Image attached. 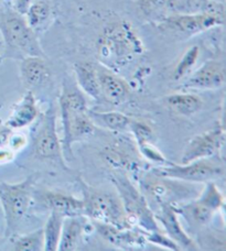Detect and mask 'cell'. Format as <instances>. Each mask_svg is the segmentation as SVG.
Instances as JSON below:
<instances>
[{
  "label": "cell",
  "instance_id": "1",
  "mask_svg": "<svg viewBox=\"0 0 226 251\" xmlns=\"http://www.w3.org/2000/svg\"><path fill=\"white\" fill-rule=\"evenodd\" d=\"M99 64L114 72H119L141 56L143 43L132 24L114 21L103 29L97 40Z\"/></svg>",
  "mask_w": 226,
  "mask_h": 251
},
{
  "label": "cell",
  "instance_id": "2",
  "mask_svg": "<svg viewBox=\"0 0 226 251\" xmlns=\"http://www.w3.org/2000/svg\"><path fill=\"white\" fill-rule=\"evenodd\" d=\"M63 128L61 139L62 150L65 160L73 159L72 147L93 134L95 125L88 116L87 100L79 87L64 80L58 100Z\"/></svg>",
  "mask_w": 226,
  "mask_h": 251
},
{
  "label": "cell",
  "instance_id": "3",
  "mask_svg": "<svg viewBox=\"0 0 226 251\" xmlns=\"http://www.w3.org/2000/svg\"><path fill=\"white\" fill-rule=\"evenodd\" d=\"M0 34L9 53L16 56H44L37 31L12 7L0 10Z\"/></svg>",
  "mask_w": 226,
  "mask_h": 251
},
{
  "label": "cell",
  "instance_id": "4",
  "mask_svg": "<svg viewBox=\"0 0 226 251\" xmlns=\"http://www.w3.org/2000/svg\"><path fill=\"white\" fill-rule=\"evenodd\" d=\"M139 188L153 213L165 204L177 205L192 201L201 192L200 188L196 186V183L160 176L151 171L140 176Z\"/></svg>",
  "mask_w": 226,
  "mask_h": 251
},
{
  "label": "cell",
  "instance_id": "5",
  "mask_svg": "<svg viewBox=\"0 0 226 251\" xmlns=\"http://www.w3.org/2000/svg\"><path fill=\"white\" fill-rule=\"evenodd\" d=\"M111 181L118 193L130 226L140 228L147 232L161 230L146 197L130 180L127 173L114 170L111 174Z\"/></svg>",
  "mask_w": 226,
  "mask_h": 251
},
{
  "label": "cell",
  "instance_id": "6",
  "mask_svg": "<svg viewBox=\"0 0 226 251\" xmlns=\"http://www.w3.org/2000/svg\"><path fill=\"white\" fill-rule=\"evenodd\" d=\"M37 174H31L18 183L0 182V206H1L6 230L4 236L10 238L19 228L33 200Z\"/></svg>",
  "mask_w": 226,
  "mask_h": 251
},
{
  "label": "cell",
  "instance_id": "7",
  "mask_svg": "<svg viewBox=\"0 0 226 251\" xmlns=\"http://www.w3.org/2000/svg\"><path fill=\"white\" fill-rule=\"evenodd\" d=\"M80 184L83 193L85 217L119 228L132 227L118 194L89 186L83 180H80Z\"/></svg>",
  "mask_w": 226,
  "mask_h": 251
},
{
  "label": "cell",
  "instance_id": "8",
  "mask_svg": "<svg viewBox=\"0 0 226 251\" xmlns=\"http://www.w3.org/2000/svg\"><path fill=\"white\" fill-rule=\"evenodd\" d=\"M38 126L33 134V153L38 159L53 163L64 170L66 160L62 150L61 139L58 137L56 129V109L54 106L38 118Z\"/></svg>",
  "mask_w": 226,
  "mask_h": 251
},
{
  "label": "cell",
  "instance_id": "9",
  "mask_svg": "<svg viewBox=\"0 0 226 251\" xmlns=\"http://www.w3.org/2000/svg\"><path fill=\"white\" fill-rule=\"evenodd\" d=\"M151 172L160 176L200 184L223 177L225 170L223 164L210 159H201L181 164L170 162L167 165L153 168Z\"/></svg>",
  "mask_w": 226,
  "mask_h": 251
},
{
  "label": "cell",
  "instance_id": "10",
  "mask_svg": "<svg viewBox=\"0 0 226 251\" xmlns=\"http://www.w3.org/2000/svg\"><path fill=\"white\" fill-rule=\"evenodd\" d=\"M159 25L175 33L194 35L223 25L224 17L206 11L187 15H169Z\"/></svg>",
  "mask_w": 226,
  "mask_h": 251
},
{
  "label": "cell",
  "instance_id": "11",
  "mask_svg": "<svg viewBox=\"0 0 226 251\" xmlns=\"http://www.w3.org/2000/svg\"><path fill=\"white\" fill-rule=\"evenodd\" d=\"M225 142V130L216 125L207 131L197 134L188 142L182 153L181 163H189L201 159H211L222 150Z\"/></svg>",
  "mask_w": 226,
  "mask_h": 251
},
{
  "label": "cell",
  "instance_id": "12",
  "mask_svg": "<svg viewBox=\"0 0 226 251\" xmlns=\"http://www.w3.org/2000/svg\"><path fill=\"white\" fill-rule=\"evenodd\" d=\"M226 80L225 66L223 62L209 60L190 73L182 84L183 89L212 91L224 86Z\"/></svg>",
  "mask_w": 226,
  "mask_h": 251
},
{
  "label": "cell",
  "instance_id": "13",
  "mask_svg": "<svg viewBox=\"0 0 226 251\" xmlns=\"http://www.w3.org/2000/svg\"><path fill=\"white\" fill-rule=\"evenodd\" d=\"M99 235L108 243L121 249H142L149 244L146 231L140 228H119L108 224L93 222Z\"/></svg>",
  "mask_w": 226,
  "mask_h": 251
},
{
  "label": "cell",
  "instance_id": "14",
  "mask_svg": "<svg viewBox=\"0 0 226 251\" xmlns=\"http://www.w3.org/2000/svg\"><path fill=\"white\" fill-rule=\"evenodd\" d=\"M157 222L164 227V232L177 244L181 250H198V244L185 232L179 219L177 206L165 204L155 212Z\"/></svg>",
  "mask_w": 226,
  "mask_h": 251
},
{
  "label": "cell",
  "instance_id": "15",
  "mask_svg": "<svg viewBox=\"0 0 226 251\" xmlns=\"http://www.w3.org/2000/svg\"><path fill=\"white\" fill-rule=\"evenodd\" d=\"M33 200L50 212L60 214L63 217L84 216L83 200L63 192L33 191Z\"/></svg>",
  "mask_w": 226,
  "mask_h": 251
},
{
  "label": "cell",
  "instance_id": "16",
  "mask_svg": "<svg viewBox=\"0 0 226 251\" xmlns=\"http://www.w3.org/2000/svg\"><path fill=\"white\" fill-rule=\"evenodd\" d=\"M101 96L112 105H121L129 100L132 88L126 80L103 65H96Z\"/></svg>",
  "mask_w": 226,
  "mask_h": 251
},
{
  "label": "cell",
  "instance_id": "17",
  "mask_svg": "<svg viewBox=\"0 0 226 251\" xmlns=\"http://www.w3.org/2000/svg\"><path fill=\"white\" fill-rule=\"evenodd\" d=\"M40 110L33 91L27 89L21 100L13 105L12 110L7 118L4 126L12 130H20L28 127L38 120Z\"/></svg>",
  "mask_w": 226,
  "mask_h": 251
},
{
  "label": "cell",
  "instance_id": "18",
  "mask_svg": "<svg viewBox=\"0 0 226 251\" xmlns=\"http://www.w3.org/2000/svg\"><path fill=\"white\" fill-rule=\"evenodd\" d=\"M20 77L27 89L33 91L48 82L51 71L44 56H25L20 62Z\"/></svg>",
  "mask_w": 226,
  "mask_h": 251
},
{
  "label": "cell",
  "instance_id": "19",
  "mask_svg": "<svg viewBox=\"0 0 226 251\" xmlns=\"http://www.w3.org/2000/svg\"><path fill=\"white\" fill-rule=\"evenodd\" d=\"M73 70L76 85L81 92L95 100H101V88H99L96 65L90 62L81 61L75 63Z\"/></svg>",
  "mask_w": 226,
  "mask_h": 251
},
{
  "label": "cell",
  "instance_id": "20",
  "mask_svg": "<svg viewBox=\"0 0 226 251\" xmlns=\"http://www.w3.org/2000/svg\"><path fill=\"white\" fill-rule=\"evenodd\" d=\"M83 217L84 216H72L64 217V219H63L58 250L73 251L78 248L85 231Z\"/></svg>",
  "mask_w": 226,
  "mask_h": 251
},
{
  "label": "cell",
  "instance_id": "21",
  "mask_svg": "<svg viewBox=\"0 0 226 251\" xmlns=\"http://www.w3.org/2000/svg\"><path fill=\"white\" fill-rule=\"evenodd\" d=\"M166 105L174 114L183 117H191L202 109L203 101L196 94L178 93L167 97Z\"/></svg>",
  "mask_w": 226,
  "mask_h": 251
},
{
  "label": "cell",
  "instance_id": "22",
  "mask_svg": "<svg viewBox=\"0 0 226 251\" xmlns=\"http://www.w3.org/2000/svg\"><path fill=\"white\" fill-rule=\"evenodd\" d=\"M88 116L95 127L114 132L128 131L132 122V118L119 111H92L88 109Z\"/></svg>",
  "mask_w": 226,
  "mask_h": 251
},
{
  "label": "cell",
  "instance_id": "23",
  "mask_svg": "<svg viewBox=\"0 0 226 251\" xmlns=\"http://www.w3.org/2000/svg\"><path fill=\"white\" fill-rule=\"evenodd\" d=\"M63 219H64V217L62 215L50 212V216L48 217L45 226L43 227L44 251H58Z\"/></svg>",
  "mask_w": 226,
  "mask_h": 251
},
{
  "label": "cell",
  "instance_id": "24",
  "mask_svg": "<svg viewBox=\"0 0 226 251\" xmlns=\"http://www.w3.org/2000/svg\"><path fill=\"white\" fill-rule=\"evenodd\" d=\"M25 18L28 25L34 31H38L47 24L51 16V2L32 1L25 12Z\"/></svg>",
  "mask_w": 226,
  "mask_h": 251
},
{
  "label": "cell",
  "instance_id": "25",
  "mask_svg": "<svg viewBox=\"0 0 226 251\" xmlns=\"http://www.w3.org/2000/svg\"><path fill=\"white\" fill-rule=\"evenodd\" d=\"M137 3L142 15L151 21L160 24L169 16L168 0H137Z\"/></svg>",
  "mask_w": 226,
  "mask_h": 251
},
{
  "label": "cell",
  "instance_id": "26",
  "mask_svg": "<svg viewBox=\"0 0 226 251\" xmlns=\"http://www.w3.org/2000/svg\"><path fill=\"white\" fill-rule=\"evenodd\" d=\"M200 47L198 46H193L185 51L173 71L172 78L174 80L178 82V80L183 79L184 77L189 76V74L192 72L193 67L196 66L198 57H200Z\"/></svg>",
  "mask_w": 226,
  "mask_h": 251
},
{
  "label": "cell",
  "instance_id": "27",
  "mask_svg": "<svg viewBox=\"0 0 226 251\" xmlns=\"http://www.w3.org/2000/svg\"><path fill=\"white\" fill-rule=\"evenodd\" d=\"M44 247L43 228L31 231L29 234L22 235L13 243L15 251H41Z\"/></svg>",
  "mask_w": 226,
  "mask_h": 251
},
{
  "label": "cell",
  "instance_id": "28",
  "mask_svg": "<svg viewBox=\"0 0 226 251\" xmlns=\"http://www.w3.org/2000/svg\"><path fill=\"white\" fill-rule=\"evenodd\" d=\"M206 0H168V11L171 15H187L201 12Z\"/></svg>",
  "mask_w": 226,
  "mask_h": 251
},
{
  "label": "cell",
  "instance_id": "29",
  "mask_svg": "<svg viewBox=\"0 0 226 251\" xmlns=\"http://www.w3.org/2000/svg\"><path fill=\"white\" fill-rule=\"evenodd\" d=\"M137 146L139 153L141 154V156H143L150 163L157 164L156 167L167 165L170 163V161L161 153V151L158 150V148L155 147L153 142H141L138 143Z\"/></svg>",
  "mask_w": 226,
  "mask_h": 251
},
{
  "label": "cell",
  "instance_id": "30",
  "mask_svg": "<svg viewBox=\"0 0 226 251\" xmlns=\"http://www.w3.org/2000/svg\"><path fill=\"white\" fill-rule=\"evenodd\" d=\"M129 131L134 134L137 145L141 142H153V140H155V134H153L152 128L143 122L132 119L129 126Z\"/></svg>",
  "mask_w": 226,
  "mask_h": 251
},
{
  "label": "cell",
  "instance_id": "31",
  "mask_svg": "<svg viewBox=\"0 0 226 251\" xmlns=\"http://www.w3.org/2000/svg\"><path fill=\"white\" fill-rule=\"evenodd\" d=\"M146 237L149 244L160 246V247H164L169 250H181L179 246L175 244L172 239H170L162 230L150 232L146 231Z\"/></svg>",
  "mask_w": 226,
  "mask_h": 251
},
{
  "label": "cell",
  "instance_id": "32",
  "mask_svg": "<svg viewBox=\"0 0 226 251\" xmlns=\"http://www.w3.org/2000/svg\"><path fill=\"white\" fill-rule=\"evenodd\" d=\"M28 145V138L26 137V134L17 132V130H13L10 139H9V147L10 149L16 152L20 151Z\"/></svg>",
  "mask_w": 226,
  "mask_h": 251
},
{
  "label": "cell",
  "instance_id": "33",
  "mask_svg": "<svg viewBox=\"0 0 226 251\" xmlns=\"http://www.w3.org/2000/svg\"><path fill=\"white\" fill-rule=\"evenodd\" d=\"M31 1H32V0H13L12 8L15 9L16 11L21 13V15H25V12L30 6Z\"/></svg>",
  "mask_w": 226,
  "mask_h": 251
},
{
  "label": "cell",
  "instance_id": "34",
  "mask_svg": "<svg viewBox=\"0 0 226 251\" xmlns=\"http://www.w3.org/2000/svg\"><path fill=\"white\" fill-rule=\"evenodd\" d=\"M3 4H6L7 7H12V3H13V0H0Z\"/></svg>",
  "mask_w": 226,
  "mask_h": 251
},
{
  "label": "cell",
  "instance_id": "35",
  "mask_svg": "<svg viewBox=\"0 0 226 251\" xmlns=\"http://www.w3.org/2000/svg\"><path fill=\"white\" fill-rule=\"evenodd\" d=\"M32 1H41V2H51V0H32ZM31 1V2H32Z\"/></svg>",
  "mask_w": 226,
  "mask_h": 251
},
{
  "label": "cell",
  "instance_id": "36",
  "mask_svg": "<svg viewBox=\"0 0 226 251\" xmlns=\"http://www.w3.org/2000/svg\"><path fill=\"white\" fill-rule=\"evenodd\" d=\"M211 1H215V2H220V3H223L224 0H211Z\"/></svg>",
  "mask_w": 226,
  "mask_h": 251
},
{
  "label": "cell",
  "instance_id": "37",
  "mask_svg": "<svg viewBox=\"0 0 226 251\" xmlns=\"http://www.w3.org/2000/svg\"><path fill=\"white\" fill-rule=\"evenodd\" d=\"M1 59H2V56H1V52H0V62H1Z\"/></svg>",
  "mask_w": 226,
  "mask_h": 251
},
{
  "label": "cell",
  "instance_id": "38",
  "mask_svg": "<svg viewBox=\"0 0 226 251\" xmlns=\"http://www.w3.org/2000/svg\"><path fill=\"white\" fill-rule=\"evenodd\" d=\"M0 240H1V236H0Z\"/></svg>",
  "mask_w": 226,
  "mask_h": 251
}]
</instances>
